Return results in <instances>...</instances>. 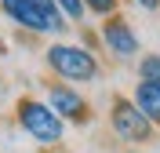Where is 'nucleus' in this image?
<instances>
[{
  "label": "nucleus",
  "instance_id": "3",
  "mask_svg": "<svg viewBox=\"0 0 160 153\" xmlns=\"http://www.w3.org/2000/svg\"><path fill=\"white\" fill-rule=\"evenodd\" d=\"M0 4L18 26L33 33H62V26H66L55 0H0Z\"/></svg>",
  "mask_w": 160,
  "mask_h": 153
},
{
  "label": "nucleus",
  "instance_id": "8",
  "mask_svg": "<svg viewBox=\"0 0 160 153\" xmlns=\"http://www.w3.org/2000/svg\"><path fill=\"white\" fill-rule=\"evenodd\" d=\"M138 73H142V80L160 84V55H146V59L138 62Z\"/></svg>",
  "mask_w": 160,
  "mask_h": 153
},
{
  "label": "nucleus",
  "instance_id": "1",
  "mask_svg": "<svg viewBox=\"0 0 160 153\" xmlns=\"http://www.w3.org/2000/svg\"><path fill=\"white\" fill-rule=\"evenodd\" d=\"M18 124H22V131L29 139H37L40 146H55L66 135V120L51 110L48 102H37V99H22L18 102Z\"/></svg>",
  "mask_w": 160,
  "mask_h": 153
},
{
  "label": "nucleus",
  "instance_id": "4",
  "mask_svg": "<svg viewBox=\"0 0 160 153\" xmlns=\"http://www.w3.org/2000/svg\"><path fill=\"white\" fill-rule=\"evenodd\" d=\"M113 131L124 139V142H149L153 139V124L146 120V113L135 106L131 99H113Z\"/></svg>",
  "mask_w": 160,
  "mask_h": 153
},
{
  "label": "nucleus",
  "instance_id": "11",
  "mask_svg": "<svg viewBox=\"0 0 160 153\" xmlns=\"http://www.w3.org/2000/svg\"><path fill=\"white\" fill-rule=\"evenodd\" d=\"M138 8H146V11H153V8H160V0H135Z\"/></svg>",
  "mask_w": 160,
  "mask_h": 153
},
{
  "label": "nucleus",
  "instance_id": "7",
  "mask_svg": "<svg viewBox=\"0 0 160 153\" xmlns=\"http://www.w3.org/2000/svg\"><path fill=\"white\" fill-rule=\"evenodd\" d=\"M135 106L146 113L149 124H160V84H149V80H138L135 84Z\"/></svg>",
  "mask_w": 160,
  "mask_h": 153
},
{
  "label": "nucleus",
  "instance_id": "5",
  "mask_svg": "<svg viewBox=\"0 0 160 153\" xmlns=\"http://www.w3.org/2000/svg\"><path fill=\"white\" fill-rule=\"evenodd\" d=\"M48 106L58 113L62 120H73V124H84L91 117L84 95H77L69 84H51V88H48Z\"/></svg>",
  "mask_w": 160,
  "mask_h": 153
},
{
  "label": "nucleus",
  "instance_id": "6",
  "mask_svg": "<svg viewBox=\"0 0 160 153\" xmlns=\"http://www.w3.org/2000/svg\"><path fill=\"white\" fill-rule=\"evenodd\" d=\"M102 40H106V48L117 59H135V51H138V37H135V29L124 18H109L106 22L102 26Z\"/></svg>",
  "mask_w": 160,
  "mask_h": 153
},
{
  "label": "nucleus",
  "instance_id": "9",
  "mask_svg": "<svg viewBox=\"0 0 160 153\" xmlns=\"http://www.w3.org/2000/svg\"><path fill=\"white\" fill-rule=\"evenodd\" d=\"M55 8L69 18H84V0H55Z\"/></svg>",
  "mask_w": 160,
  "mask_h": 153
},
{
  "label": "nucleus",
  "instance_id": "10",
  "mask_svg": "<svg viewBox=\"0 0 160 153\" xmlns=\"http://www.w3.org/2000/svg\"><path fill=\"white\" fill-rule=\"evenodd\" d=\"M84 8H91V11H98V15H109V11L117 8V0H84Z\"/></svg>",
  "mask_w": 160,
  "mask_h": 153
},
{
  "label": "nucleus",
  "instance_id": "12",
  "mask_svg": "<svg viewBox=\"0 0 160 153\" xmlns=\"http://www.w3.org/2000/svg\"><path fill=\"white\" fill-rule=\"evenodd\" d=\"M0 55H4V44H0Z\"/></svg>",
  "mask_w": 160,
  "mask_h": 153
},
{
  "label": "nucleus",
  "instance_id": "2",
  "mask_svg": "<svg viewBox=\"0 0 160 153\" xmlns=\"http://www.w3.org/2000/svg\"><path fill=\"white\" fill-rule=\"evenodd\" d=\"M48 66L62 80H73V84H88V80L98 77L95 55L88 48H80V44H51L48 48Z\"/></svg>",
  "mask_w": 160,
  "mask_h": 153
}]
</instances>
